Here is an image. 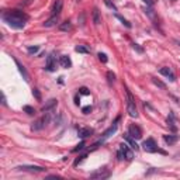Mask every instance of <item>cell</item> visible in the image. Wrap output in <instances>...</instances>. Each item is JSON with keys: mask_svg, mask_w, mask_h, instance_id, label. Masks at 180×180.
<instances>
[{"mask_svg": "<svg viewBox=\"0 0 180 180\" xmlns=\"http://www.w3.org/2000/svg\"><path fill=\"white\" fill-rule=\"evenodd\" d=\"M1 19L6 21L7 24L13 28H24L26 26V21H27V14L20 11V10H10V11H3L1 14Z\"/></svg>", "mask_w": 180, "mask_h": 180, "instance_id": "6da1fadb", "label": "cell"}, {"mask_svg": "<svg viewBox=\"0 0 180 180\" xmlns=\"http://www.w3.org/2000/svg\"><path fill=\"white\" fill-rule=\"evenodd\" d=\"M127 111H128L129 117H132V118L138 117V110H136V106H135V100L132 94L129 93V90H127Z\"/></svg>", "mask_w": 180, "mask_h": 180, "instance_id": "7a4b0ae2", "label": "cell"}, {"mask_svg": "<svg viewBox=\"0 0 180 180\" xmlns=\"http://www.w3.org/2000/svg\"><path fill=\"white\" fill-rule=\"evenodd\" d=\"M142 146H144V149H145V152H149V154L162 152V151H159V148H158V145H156L155 139H152V138H148L146 141H144ZM162 154H163V152H162Z\"/></svg>", "mask_w": 180, "mask_h": 180, "instance_id": "3957f363", "label": "cell"}, {"mask_svg": "<svg viewBox=\"0 0 180 180\" xmlns=\"http://www.w3.org/2000/svg\"><path fill=\"white\" fill-rule=\"evenodd\" d=\"M48 121H49V116H48V114H45V116H42L41 118H38L37 121L32 122L31 129H32V131H39V129L44 128L45 124H46Z\"/></svg>", "mask_w": 180, "mask_h": 180, "instance_id": "277c9868", "label": "cell"}, {"mask_svg": "<svg viewBox=\"0 0 180 180\" xmlns=\"http://www.w3.org/2000/svg\"><path fill=\"white\" fill-rule=\"evenodd\" d=\"M110 174L111 173H110V170L107 167H101V169H99V170L90 174V179H107V177H110Z\"/></svg>", "mask_w": 180, "mask_h": 180, "instance_id": "5b68a950", "label": "cell"}, {"mask_svg": "<svg viewBox=\"0 0 180 180\" xmlns=\"http://www.w3.org/2000/svg\"><path fill=\"white\" fill-rule=\"evenodd\" d=\"M128 134L134 138V139H141L142 138V129L138 127V125H135V124H131L128 127Z\"/></svg>", "mask_w": 180, "mask_h": 180, "instance_id": "8992f818", "label": "cell"}, {"mask_svg": "<svg viewBox=\"0 0 180 180\" xmlns=\"http://www.w3.org/2000/svg\"><path fill=\"white\" fill-rule=\"evenodd\" d=\"M159 73H161V75H163V76H166L170 82H174V80H176V76H174L173 71H172L170 68H167V66L161 68V69H159Z\"/></svg>", "mask_w": 180, "mask_h": 180, "instance_id": "52a82bcc", "label": "cell"}, {"mask_svg": "<svg viewBox=\"0 0 180 180\" xmlns=\"http://www.w3.org/2000/svg\"><path fill=\"white\" fill-rule=\"evenodd\" d=\"M120 149L122 151V154H124V156H125V159H127V161H132L134 154H132V151L129 149V146L127 145V144H122V145H120Z\"/></svg>", "mask_w": 180, "mask_h": 180, "instance_id": "ba28073f", "label": "cell"}, {"mask_svg": "<svg viewBox=\"0 0 180 180\" xmlns=\"http://www.w3.org/2000/svg\"><path fill=\"white\" fill-rule=\"evenodd\" d=\"M163 141L166 142L167 145H173V144H176V142L179 141V135H176V134L163 135Z\"/></svg>", "mask_w": 180, "mask_h": 180, "instance_id": "9c48e42d", "label": "cell"}, {"mask_svg": "<svg viewBox=\"0 0 180 180\" xmlns=\"http://www.w3.org/2000/svg\"><path fill=\"white\" fill-rule=\"evenodd\" d=\"M62 7H64V1L62 0H56L54 3V7H52V16H59L61 11H62Z\"/></svg>", "mask_w": 180, "mask_h": 180, "instance_id": "30bf717a", "label": "cell"}, {"mask_svg": "<svg viewBox=\"0 0 180 180\" xmlns=\"http://www.w3.org/2000/svg\"><path fill=\"white\" fill-rule=\"evenodd\" d=\"M19 170H28V172H45V167L41 166H27V165H23V166L17 167Z\"/></svg>", "mask_w": 180, "mask_h": 180, "instance_id": "8fae6325", "label": "cell"}, {"mask_svg": "<svg viewBox=\"0 0 180 180\" xmlns=\"http://www.w3.org/2000/svg\"><path fill=\"white\" fill-rule=\"evenodd\" d=\"M14 62H16V65H17V68H19V71H20V73L23 75V77H24V80L26 82H30V75H28V72H27V69L23 66V65L20 64L17 59H14Z\"/></svg>", "mask_w": 180, "mask_h": 180, "instance_id": "7c38bea8", "label": "cell"}, {"mask_svg": "<svg viewBox=\"0 0 180 180\" xmlns=\"http://www.w3.org/2000/svg\"><path fill=\"white\" fill-rule=\"evenodd\" d=\"M59 65L64 68V69H68V68H71L72 66V61L69 56H66V55H62L61 58H59Z\"/></svg>", "mask_w": 180, "mask_h": 180, "instance_id": "4fadbf2b", "label": "cell"}, {"mask_svg": "<svg viewBox=\"0 0 180 180\" xmlns=\"http://www.w3.org/2000/svg\"><path fill=\"white\" fill-rule=\"evenodd\" d=\"M55 68H56V64H55V59H54V55H49L48 58H46V71L49 72H54L55 71Z\"/></svg>", "mask_w": 180, "mask_h": 180, "instance_id": "5bb4252c", "label": "cell"}, {"mask_svg": "<svg viewBox=\"0 0 180 180\" xmlns=\"http://www.w3.org/2000/svg\"><path fill=\"white\" fill-rule=\"evenodd\" d=\"M93 128H79V131H77V135L80 136V138H87V136H90V135H93Z\"/></svg>", "mask_w": 180, "mask_h": 180, "instance_id": "9a60e30c", "label": "cell"}, {"mask_svg": "<svg viewBox=\"0 0 180 180\" xmlns=\"http://www.w3.org/2000/svg\"><path fill=\"white\" fill-rule=\"evenodd\" d=\"M56 104H58V100H56V99H51V100H48V101L45 103V106L42 107V111L46 113V111H49L51 109H54Z\"/></svg>", "mask_w": 180, "mask_h": 180, "instance_id": "2e32d148", "label": "cell"}, {"mask_svg": "<svg viewBox=\"0 0 180 180\" xmlns=\"http://www.w3.org/2000/svg\"><path fill=\"white\" fill-rule=\"evenodd\" d=\"M117 122H118V118H117L116 122H114V124H113V125H111L109 129H106V131H104V134H103L104 138H109L111 134H114V132H116L117 128H118V124H117Z\"/></svg>", "mask_w": 180, "mask_h": 180, "instance_id": "e0dca14e", "label": "cell"}, {"mask_svg": "<svg viewBox=\"0 0 180 180\" xmlns=\"http://www.w3.org/2000/svg\"><path fill=\"white\" fill-rule=\"evenodd\" d=\"M91 19H93V23H94L96 26H99V24L101 23V20H100V11H99V9H97V7H94V9H93Z\"/></svg>", "mask_w": 180, "mask_h": 180, "instance_id": "ac0fdd59", "label": "cell"}, {"mask_svg": "<svg viewBox=\"0 0 180 180\" xmlns=\"http://www.w3.org/2000/svg\"><path fill=\"white\" fill-rule=\"evenodd\" d=\"M124 139H125V141L128 142V144H129V146H131L132 149H135V151L138 149V145H136V142H135V139H134V138H132V136H131L129 134H125V135H124Z\"/></svg>", "mask_w": 180, "mask_h": 180, "instance_id": "d6986e66", "label": "cell"}, {"mask_svg": "<svg viewBox=\"0 0 180 180\" xmlns=\"http://www.w3.org/2000/svg\"><path fill=\"white\" fill-rule=\"evenodd\" d=\"M58 21H59V16H52L51 19H48L44 23V27H52V26H55Z\"/></svg>", "mask_w": 180, "mask_h": 180, "instance_id": "ffe728a7", "label": "cell"}, {"mask_svg": "<svg viewBox=\"0 0 180 180\" xmlns=\"http://www.w3.org/2000/svg\"><path fill=\"white\" fill-rule=\"evenodd\" d=\"M145 14H146V16L149 17V19L152 20V21H154L155 24H156V21H158V19H156V14H155V11L152 10V9H151V7H145Z\"/></svg>", "mask_w": 180, "mask_h": 180, "instance_id": "44dd1931", "label": "cell"}, {"mask_svg": "<svg viewBox=\"0 0 180 180\" xmlns=\"http://www.w3.org/2000/svg\"><path fill=\"white\" fill-rule=\"evenodd\" d=\"M59 30H62V31H71L72 30V23L71 21H65V23H62V24L59 26Z\"/></svg>", "mask_w": 180, "mask_h": 180, "instance_id": "7402d4cb", "label": "cell"}, {"mask_svg": "<svg viewBox=\"0 0 180 180\" xmlns=\"http://www.w3.org/2000/svg\"><path fill=\"white\" fill-rule=\"evenodd\" d=\"M75 51L79 52V54H90V49L87 46H84V45H77L75 48Z\"/></svg>", "mask_w": 180, "mask_h": 180, "instance_id": "603a6c76", "label": "cell"}, {"mask_svg": "<svg viewBox=\"0 0 180 180\" xmlns=\"http://www.w3.org/2000/svg\"><path fill=\"white\" fill-rule=\"evenodd\" d=\"M116 19H117V20H120V21H121V23H122V24H124L125 27H128V28H131V23H128L127 20L124 19L122 16H120L118 13H116Z\"/></svg>", "mask_w": 180, "mask_h": 180, "instance_id": "cb8c5ba5", "label": "cell"}, {"mask_svg": "<svg viewBox=\"0 0 180 180\" xmlns=\"http://www.w3.org/2000/svg\"><path fill=\"white\" fill-rule=\"evenodd\" d=\"M152 82H154L155 86H158V87H161V89H166L165 83H163V82H161V80H158L156 77H152Z\"/></svg>", "mask_w": 180, "mask_h": 180, "instance_id": "d4e9b609", "label": "cell"}, {"mask_svg": "<svg viewBox=\"0 0 180 180\" xmlns=\"http://www.w3.org/2000/svg\"><path fill=\"white\" fill-rule=\"evenodd\" d=\"M104 3H106V6L109 7V9H111V10H114V11H117V7L116 4L111 1V0H104Z\"/></svg>", "mask_w": 180, "mask_h": 180, "instance_id": "484cf974", "label": "cell"}, {"mask_svg": "<svg viewBox=\"0 0 180 180\" xmlns=\"http://www.w3.org/2000/svg\"><path fill=\"white\" fill-rule=\"evenodd\" d=\"M23 110H24V111H26L27 114H30V116H32V114H34V113H35V110L32 109L31 106H24V107H23Z\"/></svg>", "mask_w": 180, "mask_h": 180, "instance_id": "4316f807", "label": "cell"}, {"mask_svg": "<svg viewBox=\"0 0 180 180\" xmlns=\"http://www.w3.org/2000/svg\"><path fill=\"white\" fill-rule=\"evenodd\" d=\"M97 56H99V59H100V61H101L103 64H106V62L109 61V58H107V55H106L104 52H99V55H97Z\"/></svg>", "mask_w": 180, "mask_h": 180, "instance_id": "83f0119b", "label": "cell"}, {"mask_svg": "<svg viewBox=\"0 0 180 180\" xmlns=\"http://www.w3.org/2000/svg\"><path fill=\"white\" fill-rule=\"evenodd\" d=\"M107 77H109V82H110V83H114V80H116V75H114V73H113L111 71L107 72Z\"/></svg>", "mask_w": 180, "mask_h": 180, "instance_id": "f1b7e54d", "label": "cell"}, {"mask_svg": "<svg viewBox=\"0 0 180 180\" xmlns=\"http://www.w3.org/2000/svg\"><path fill=\"white\" fill-rule=\"evenodd\" d=\"M79 93H80V94H83V96L90 94V91H89V89H87V87H80V89H79Z\"/></svg>", "mask_w": 180, "mask_h": 180, "instance_id": "f546056e", "label": "cell"}, {"mask_svg": "<svg viewBox=\"0 0 180 180\" xmlns=\"http://www.w3.org/2000/svg\"><path fill=\"white\" fill-rule=\"evenodd\" d=\"M82 113H83V114H89V113H91V106H84L83 109H82Z\"/></svg>", "mask_w": 180, "mask_h": 180, "instance_id": "4dcf8cb0", "label": "cell"}, {"mask_svg": "<svg viewBox=\"0 0 180 180\" xmlns=\"http://www.w3.org/2000/svg\"><path fill=\"white\" fill-rule=\"evenodd\" d=\"M32 94H34V97H35L37 100H41V94H39L38 89H34V90H32Z\"/></svg>", "mask_w": 180, "mask_h": 180, "instance_id": "1f68e13d", "label": "cell"}, {"mask_svg": "<svg viewBox=\"0 0 180 180\" xmlns=\"http://www.w3.org/2000/svg\"><path fill=\"white\" fill-rule=\"evenodd\" d=\"M117 158H118V161H122V159H125V156L122 154L121 149H118V152H117Z\"/></svg>", "mask_w": 180, "mask_h": 180, "instance_id": "d6a6232c", "label": "cell"}, {"mask_svg": "<svg viewBox=\"0 0 180 180\" xmlns=\"http://www.w3.org/2000/svg\"><path fill=\"white\" fill-rule=\"evenodd\" d=\"M84 148V142H80V144H79V145H77L76 148L73 149V152H77V151H82V149Z\"/></svg>", "mask_w": 180, "mask_h": 180, "instance_id": "836d02e7", "label": "cell"}, {"mask_svg": "<svg viewBox=\"0 0 180 180\" xmlns=\"http://www.w3.org/2000/svg\"><path fill=\"white\" fill-rule=\"evenodd\" d=\"M132 48H134V49H136L139 54H142V52H144V48H141L138 44H132Z\"/></svg>", "mask_w": 180, "mask_h": 180, "instance_id": "e575fe53", "label": "cell"}, {"mask_svg": "<svg viewBox=\"0 0 180 180\" xmlns=\"http://www.w3.org/2000/svg\"><path fill=\"white\" fill-rule=\"evenodd\" d=\"M28 52H30V54H35V52H38V46H28Z\"/></svg>", "mask_w": 180, "mask_h": 180, "instance_id": "d590c367", "label": "cell"}, {"mask_svg": "<svg viewBox=\"0 0 180 180\" xmlns=\"http://www.w3.org/2000/svg\"><path fill=\"white\" fill-rule=\"evenodd\" d=\"M1 103H3V106H6V97H4V94H3V96H1Z\"/></svg>", "mask_w": 180, "mask_h": 180, "instance_id": "8d00e7d4", "label": "cell"}, {"mask_svg": "<svg viewBox=\"0 0 180 180\" xmlns=\"http://www.w3.org/2000/svg\"><path fill=\"white\" fill-rule=\"evenodd\" d=\"M144 1H145V3H146V4H149V6H151V4H152V1H151V0H144Z\"/></svg>", "mask_w": 180, "mask_h": 180, "instance_id": "74e56055", "label": "cell"}]
</instances>
